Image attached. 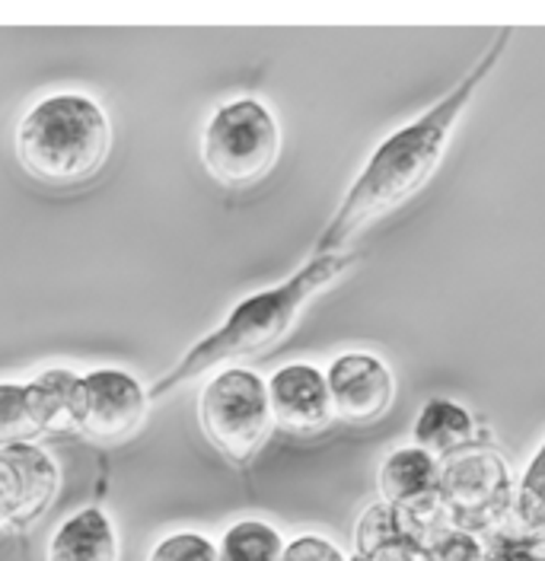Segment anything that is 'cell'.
<instances>
[{"label":"cell","instance_id":"cell-13","mask_svg":"<svg viewBox=\"0 0 545 561\" xmlns=\"http://www.w3.org/2000/svg\"><path fill=\"white\" fill-rule=\"evenodd\" d=\"M118 529L103 504L73 511L45 546V561H118Z\"/></svg>","mask_w":545,"mask_h":561},{"label":"cell","instance_id":"cell-9","mask_svg":"<svg viewBox=\"0 0 545 561\" xmlns=\"http://www.w3.org/2000/svg\"><path fill=\"white\" fill-rule=\"evenodd\" d=\"M332 419L364 427L379 421L396 402L393 367L374 351H344L322 370Z\"/></svg>","mask_w":545,"mask_h":561},{"label":"cell","instance_id":"cell-8","mask_svg":"<svg viewBox=\"0 0 545 561\" xmlns=\"http://www.w3.org/2000/svg\"><path fill=\"white\" fill-rule=\"evenodd\" d=\"M61 491V466L38 444L0 447V533L33 526Z\"/></svg>","mask_w":545,"mask_h":561},{"label":"cell","instance_id":"cell-10","mask_svg":"<svg viewBox=\"0 0 545 561\" xmlns=\"http://www.w3.org/2000/svg\"><path fill=\"white\" fill-rule=\"evenodd\" d=\"M73 370L48 367L33 380L0 383V447L35 444L38 434H48L61 424Z\"/></svg>","mask_w":545,"mask_h":561},{"label":"cell","instance_id":"cell-5","mask_svg":"<svg viewBox=\"0 0 545 561\" xmlns=\"http://www.w3.org/2000/svg\"><path fill=\"white\" fill-rule=\"evenodd\" d=\"M198 427L234 466H249L274 431L265 377L249 367H220L198 389Z\"/></svg>","mask_w":545,"mask_h":561},{"label":"cell","instance_id":"cell-2","mask_svg":"<svg viewBox=\"0 0 545 561\" xmlns=\"http://www.w3.org/2000/svg\"><path fill=\"white\" fill-rule=\"evenodd\" d=\"M357 259L361 255L351 249L332 252V255H309L294 275L242 297L230 307V313L220 319L217 329H211L192 348L182 351L170 370L147 386L150 402L167 399L179 386L198 380L202 374H214L220 367H242V360H252L272 351L277 342H284L294 332V325L307 313L309 304L322 290H329L336 280L344 278L357 265Z\"/></svg>","mask_w":545,"mask_h":561},{"label":"cell","instance_id":"cell-18","mask_svg":"<svg viewBox=\"0 0 545 561\" xmlns=\"http://www.w3.org/2000/svg\"><path fill=\"white\" fill-rule=\"evenodd\" d=\"M147 561H217V549L198 529H175L147 552Z\"/></svg>","mask_w":545,"mask_h":561},{"label":"cell","instance_id":"cell-16","mask_svg":"<svg viewBox=\"0 0 545 561\" xmlns=\"http://www.w3.org/2000/svg\"><path fill=\"white\" fill-rule=\"evenodd\" d=\"M284 542L287 539L281 536L277 526L259 517H242L220 533L214 549H217V561H281Z\"/></svg>","mask_w":545,"mask_h":561},{"label":"cell","instance_id":"cell-20","mask_svg":"<svg viewBox=\"0 0 545 561\" xmlns=\"http://www.w3.org/2000/svg\"><path fill=\"white\" fill-rule=\"evenodd\" d=\"M485 561H504V559H501V556H498L495 549H485Z\"/></svg>","mask_w":545,"mask_h":561},{"label":"cell","instance_id":"cell-7","mask_svg":"<svg viewBox=\"0 0 545 561\" xmlns=\"http://www.w3.org/2000/svg\"><path fill=\"white\" fill-rule=\"evenodd\" d=\"M147 386L132 370L122 367H96L87 374H73L65 399L61 424L77 431L93 444H125L132 440L150 415Z\"/></svg>","mask_w":545,"mask_h":561},{"label":"cell","instance_id":"cell-3","mask_svg":"<svg viewBox=\"0 0 545 561\" xmlns=\"http://www.w3.org/2000/svg\"><path fill=\"white\" fill-rule=\"evenodd\" d=\"M112 122L103 103L80 90L35 100L16 122L13 153L35 182L73 188L100 173L112 153Z\"/></svg>","mask_w":545,"mask_h":561},{"label":"cell","instance_id":"cell-4","mask_svg":"<svg viewBox=\"0 0 545 561\" xmlns=\"http://www.w3.org/2000/svg\"><path fill=\"white\" fill-rule=\"evenodd\" d=\"M281 157V125L259 96L220 103L202 128V163L227 188H249L272 173Z\"/></svg>","mask_w":545,"mask_h":561},{"label":"cell","instance_id":"cell-15","mask_svg":"<svg viewBox=\"0 0 545 561\" xmlns=\"http://www.w3.org/2000/svg\"><path fill=\"white\" fill-rule=\"evenodd\" d=\"M543 456V447H536V454L530 456L526 472L520 476V482H513L511 507H508L504 526L498 533L513 536V539H543L545 536Z\"/></svg>","mask_w":545,"mask_h":561},{"label":"cell","instance_id":"cell-1","mask_svg":"<svg viewBox=\"0 0 545 561\" xmlns=\"http://www.w3.org/2000/svg\"><path fill=\"white\" fill-rule=\"evenodd\" d=\"M513 26H501L488 48L478 55V61L466 70L441 100L428 105L421 115L399 125L371 150L364 167L344 188L339 208L326 220L322 233L313 243V255H332L344 252L348 243L367 230L371 224L383 220L386 214L409 205L411 198L431 182V175L441 170L443 157L450 150V140L459 128V118L473 105L478 90L488 83V77L504 61L511 48Z\"/></svg>","mask_w":545,"mask_h":561},{"label":"cell","instance_id":"cell-19","mask_svg":"<svg viewBox=\"0 0 545 561\" xmlns=\"http://www.w3.org/2000/svg\"><path fill=\"white\" fill-rule=\"evenodd\" d=\"M281 561H348L339 542H332L322 533H300L291 542H284Z\"/></svg>","mask_w":545,"mask_h":561},{"label":"cell","instance_id":"cell-11","mask_svg":"<svg viewBox=\"0 0 545 561\" xmlns=\"http://www.w3.org/2000/svg\"><path fill=\"white\" fill-rule=\"evenodd\" d=\"M265 392H269L274 427L287 434H297V437L322 434L336 421L332 405H329L326 377L316 364L294 360V364L277 367L265 380Z\"/></svg>","mask_w":545,"mask_h":561},{"label":"cell","instance_id":"cell-17","mask_svg":"<svg viewBox=\"0 0 545 561\" xmlns=\"http://www.w3.org/2000/svg\"><path fill=\"white\" fill-rule=\"evenodd\" d=\"M421 559L424 561H485V546L473 533L453 529V526H434L421 539Z\"/></svg>","mask_w":545,"mask_h":561},{"label":"cell","instance_id":"cell-14","mask_svg":"<svg viewBox=\"0 0 545 561\" xmlns=\"http://www.w3.org/2000/svg\"><path fill=\"white\" fill-rule=\"evenodd\" d=\"M348 561H424L418 529L402 511L376 501L354 526V556Z\"/></svg>","mask_w":545,"mask_h":561},{"label":"cell","instance_id":"cell-12","mask_svg":"<svg viewBox=\"0 0 545 561\" xmlns=\"http://www.w3.org/2000/svg\"><path fill=\"white\" fill-rule=\"evenodd\" d=\"M481 444H491V434L478 427V421L466 405L443 399V396L428 399L411 427V447L434 456L438 462L463 454L469 447H481Z\"/></svg>","mask_w":545,"mask_h":561},{"label":"cell","instance_id":"cell-6","mask_svg":"<svg viewBox=\"0 0 545 561\" xmlns=\"http://www.w3.org/2000/svg\"><path fill=\"white\" fill-rule=\"evenodd\" d=\"M513 476L495 444L450 456L438 472V501L446 526L463 533H498L511 507Z\"/></svg>","mask_w":545,"mask_h":561}]
</instances>
